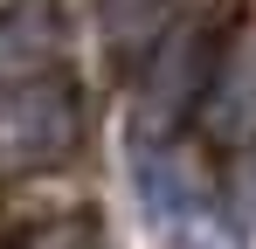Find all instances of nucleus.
I'll list each match as a JSON object with an SVG mask.
<instances>
[{"label": "nucleus", "instance_id": "1", "mask_svg": "<svg viewBox=\"0 0 256 249\" xmlns=\"http://www.w3.org/2000/svg\"><path fill=\"white\" fill-rule=\"evenodd\" d=\"M76 138H84V104L62 76H35V70L0 76V173L62 166Z\"/></svg>", "mask_w": 256, "mask_h": 249}, {"label": "nucleus", "instance_id": "2", "mask_svg": "<svg viewBox=\"0 0 256 249\" xmlns=\"http://www.w3.org/2000/svg\"><path fill=\"white\" fill-rule=\"evenodd\" d=\"M132 187H138L146 222L160 236H173V242H214V236H228L222 214H214V194L201 187V173L180 160L166 138H152V132L132 138Z\"/></svg>", "mask_w": 256, "mask_h": 249}]
</instances>
